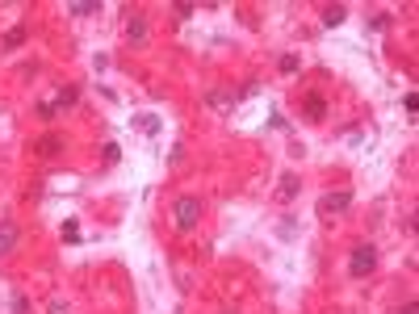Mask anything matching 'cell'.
Instances as JSON below:
<instances>
[{"label":"cell","mask_w":419,"mask_h":314,"mask_svg":"<svg viewBox=\"0 0 419 314\" xmlns=\"http://www.w3.org/2000/svg\"><path fill=\"white\" fill-rule=\"evenodd\" d=\"M197 218H201V201H197V197H180V201H176V227H180V231H193Z\"/></svg>","instance_id":"cell-1"},{"label":"cell","mask_w":419,"mask_h":314,"mask_svg":"<svg viewBox=\"0 0 419 314\" xmlns=\"http://www.w3.org/2000/svg\"><path fill=\"white\" fill-rule=\"evenodd\" d=\"M348 206H353V193H327V197L319 201V214L332 222V218H336V214H344Z\"/></svg>","instance_id":"cell-2"},{"label":"cell","mask_w":419,"mask_h":314,"mask_svg":"<svg viewBox=\"0 0 419 314\" xmlns=\"http://www.w3.org/2000/svg\"><path fill=\"white\" fill-rule=\"evenodd\" d=\"M374 264H378V252H374L369 243H361V248H357V256H353V277H365Z\"/></svg>","instance_id":"cell-3"},{"label":"cell","mask_w":419,"mask_h":314,"mask_svg":"<svg viewBox=\"0 0 419 314\" xmlns=\"http://www.w3.org/2000/svg\"><path fill=\"white\" fill-rule=\"evenodd\" d=\"M13 243H17V227L4 222V227H0V252H13Z\"/></svg>","instance_id":"cell-4"},{"label":"cell","mask_w":419,"mask_h":314,"mask_svg":"<svg viewBox=\"0 0 419 314\" xmlns=\"http://www.w3.org/2000/svg\"><path fill=\"white\" fill-rule=\"evenodd\" d=\"M323 21H327V25H340V21H344V4H327V8H323Z\"/></svg>","instance_id":"cell-5"},{"label":"cell","mask_w":419,"mask_h":314,"mask_svg":"<svg viewBox=\"0 0 419 314\" xmlns=\"http://www.w3.org/2000/svg\"><path fill=\"white\" fill-rule=\"evenodd\" d=\"M281 180H285V185L277 189V197H281V201H290V197L298 193V180H294V176H281Z\"/></svg>","instance_id":"cell-6"},{"label":"cell","mask_w":419,"mask_h":314,"mask_svg":"<svg viewBox=\"0 0 419 314\" xmlns=\"http://www.w3.org/2000/svg\"><path fill=\"white\" fill-rule=\"evenodd\" d=\"M55 151H59V143H55V138H42V143H38V155H55Z\"/></svg>","instance_id":"cell-7"},{"label":"cell","mask_w":419,"mask_h":314,"mask_svg":"<svg viewBox=\"0 0 419 314\" xmlns=\"http://www.w3.org/2000/svg\"><path fill=\"white\" fill-rule=\"evenodd\" d=\"M399 314H416V306H407V311H399Z\"/></svg>","instance_id":"cell-8"}]
</instances>
